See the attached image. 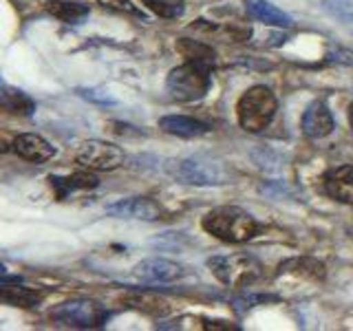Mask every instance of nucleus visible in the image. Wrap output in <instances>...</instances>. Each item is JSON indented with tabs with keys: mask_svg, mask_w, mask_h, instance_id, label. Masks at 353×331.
Wrapping results in <instances>:
<instances>
[{
	"mask_svg": "<svg viewBox=\"0 0 353 331\" xmlns=\"http://www.w3.org/2000/svg\"><path fill=\"white\" fill-rule=\"evenodd\" d=\"M165 170H168L172 179L192 185H221L228 179L223 166L210 157H203V154L172 159L165 163Z\"/></svg>",
	"mask_w": 353,
	"mask_h": 331,
	"instance_id": "nucleus-4",
	"label": "nucleus"
},
{
	"mask_svg": "<svg viewBox=\"0 0 353 331\" xmlns=\"http://www.w3.org/2000/svg\"><path fill=\"white\" fill-rule=\"evenodd\" d=\"M152 14H157L159 18L165 20H176L183 16L185 11V3L183 0H141Z\"/></svg>",
	"mask_w": 353,
	"mask_h": 331,
	"instance_id": "nucleus-22",
	"label": "nucleus"
},
{
	"mask_svg": "<svg viewBox=\"0 0 353 331\" xmlns=\"http://www.w3.org/2000/svg\"><path fill=\"white\" fill-rule=\"evenodd\" d=\"M49 11L62 22H69V25H77L88 16V7L80 3H58V0L49 3Z\"/></svg>",
	"mask_w": 353,
	"mask_h": 331,
	"instance_id": "nucleus-21",
	"label": "nucleus"
},
{
	"mask_svg": "<svg viewBox=\"0 0 353 331\" xmlns=\"http://www.w3.org/2000/svg\"><path fill=\"white\" fill-rule=\"evenodd\" d=\"M99 181L97 177L91 172H75L71 177H51V185L58 190V199H64L73 190H88V188H95Z\"/></svg>",
	"mask_w": 353,
	"mask_h": 331,
	"instance_id": "nucleus-18",
	"label": "nucleus"
},
{
	"mask_svg": "<svg viewBox=\"0 0 353 331\" xmlns=\"http://www.w3.org/2000/svg\"><path fill=\"white\" fill-rule=\"evenodd\" d=\"M106 214L117 219H139V221H157L161 219L163 210L157 201L148 197H130L106 208Z\"/></svg>",
	"mask_w": 353,
	"mask_h": 331,
	"instance_id": "nucleus-8",
	"label": "nucleus"
},
{
	"mask_svg": "<svg viewBox=\"0 0 353 331\" xmlns=\"http://www.w3.org/2000/svg\"><path fill=\"white\" fill-rule=\"evenodd\" d=\"M135 276L143 283H172L185 276V268L168 259H146L135 268Z\"/></svg>",
	"mask_w": 353,
	"mask_h": 331,
	"instance_id": "nucleus-9",
	"label": "nucleus"
},
{
	"mask_svg": "<svg viewBox=\"0 0 353 331\" xmlns=\"http://www.w3.org/2000/svg\"><path fill=\"white\" fill-rule=\"evenodd\" d=\"M325 190L340 203L353 205V166H338L325 177Z\"/></svg>",
	"mask_w": 353,
	"mask_h": 331,
	"instance_id": "nucleus-12",
	"label": "nucleus"
},
{
	"mask_svg": "<svg viewBox=\"0 0 353 331\" xmlns=\"http://www.w3.org/2000/svg\"><path fill=\"white\" fill-rule=\"evenodd\" d=\"M276 108H279V102L268 86H252L236 102L239 126L248 132H261L272 124Z\"/></svg>",
	"mask_w": 353,
	"mask_h": 331,
	"instance_id": "nucleus-2",
	"label": "nucleus"
},
{
	"mask_svg": "<svg viewBox=\"0 0 353 331\" xmlns=\"http://www.w3.org/2000/svg\"><path fill=\"white\" fill-rule=\"evenodd\" d=\"M121 305L137 309V312H143V314H150V316H165L170 312V303L154 292H130L128 296L121 298Z\"/></svg>",
	"mask_w": 353,
	"mask_h": 331,
	"instance_id": "nucleus-15",
	"label": "nucleus"
},
{
	"mask_svg": "<svg viewBox=\"0 0 353 331\" xmlns=\"http://www.w3.org/2000/svg\"><path fill=\"white\" fill-rule=\"evenodd\" d=\"M174 47H176V51H179L188 62L203 64V66H210V69L214 66L216 53L212 51V47H208V44H203V42L190 40V38H181V40H176Z\"/></svg>",
	"mask_w": 353,
	"mask_h": 331,
	"instance_id": "nucleus-16",
	"label": "nucleus"
},
{
	"mask_svg": "<svg viewBox=\"0 0 353 331\" xmlns=\"http://www.w3.org/2000/svg\"><path fill=\"white\" fill-rule=\"evenodd\" d=\"M208 268L225 287H248L261 279V263L250 254H225L208 259Z\"/></svg>",
	"mask_w": 353,
	"mask_h": 331,
	"instance_id": "nucleus-5",
	"label": "nucleus"
},
{
	"mask_svg": "<svg viewBox=\"0 0 353 331\" xmlns=\"http://www.w3.org/2000/svg\"><path fill=\"white\" fill-rule=\"evenodd\" d=\"M99 5L110 9V11H117V14H128V16H137V18H146L143 11L132 3V0H97Z\"/></svg>",
	"mask_w": 353,
	"mask_h": 331,
	"instance_id": "nucleus-24",
	"label": "nucleus"
},
{
	"mask_svg": "<svg viewBox=\"0 0 353 331\" xmlns=\"http://www.w3.org/2000/svg\"><path fill=\"white\" fill-rule=\"evenodd\" d=\"M336 121H334V115H331V110L327 108L325 102H312L307 106L305 115H303V132L307 137L312 139H323L327 135H331V130H334Z\"/></svg>",
	"mask_w": 353,
	"mask_h": 331,
	"instance_id": "nucleus-10",
	"label": "nucleus"
},
{
	"mask_svg": "<svg viewBox=\"0 0 353 331\" xmlns=\"http://www.w3.org/2000/svg\"><path fill=\"white\" fill-rule=\"evenodd\" d=\"M245 9L254 20L265 22L270 27H292L294 22L290 14L272 5L270 0H245Z\"/></svg>",
	"mask_w": 353,
	"mask_h": 331,
	"instance_id": "nucleus-14",
	"label": "nucleus"
},
{
	"mask_svg": "<svg viewBox=\"0 0 353 331\" xmlns=\"http://www.w3.org/2000/svg\"><path fill=\"white\" fill-rule=\"evenodd\" d=\"M0 99H3V106L9 110V113H16V115H31L36 110V104L33 99L18 91V88H11L9 84H3V93H0Z\"/></svg>",
	"mask_w": 353,
	"mask_h": 331,
	"instance_id": "nucleus-20",
	"label": "nucleus"
},
{
	"mask_svg": "<svg viewBox=\"0 0 353 331\" xmlns=\"http://www.w3.org/2000/svg\"><path fill=\"white\" fill-rule=\"evenodd\" d=\"M159 128L168 135H176V137H185V139H192V137H201L210 130L208 124L192 117H185V115H165L159 119Z\"/></svg>",
	"mask_w": 353,
	"mask_h": 331,
	"instance_id": "nucleus-13",
	"label": "nucleus"
},
{
	"mask_svg": "<svg viewBox=\"0 0 353 331\" xmlns=\"http://www.w3.org/2000/svg\"><path fill=\"white\" fill-rule=\"evenodd\" d=\"M349 124H351V128H353V102H351V106H349Z\"/></svg>",
	"mask_w": 353,
	"mask_h": 331,
	"instance_id": "nucleus-26",
	"label": "nucleus"
},
{
	"mask_svg": "<svg viewBox=\"0 0 353 331\" xmlns=\"http://www.w3.org/2000/svg\"><path fill=\"white\" fill-rule=\"evenodd\" d=\"M0 301L5 305H14V307H36L42 301V294L31 290V287H18V285H9L3 281L0 287Z\"/></svg>",
	"mask_w": 353,
	"mask_h": 331,
	"instance_id": "nucleus-17",
	"label": "nucleus"
},
{
	"mask_svg": "<svg viewBox=\"0 0 353 331\" xmlns=\"http://www.w3.org/2000/svg\"><path fill=\"white\" fill-rule=\"evenodd\" d=\"M203 230L225 243H245L256 237L259 223L248 210L236 205H221L210 210L201 221Z\"/></svg>",
	"mask_w": 353,
	"mask_h": 331,
	"instance_id": "nucleus-1",
	"label": "nucleus"
},
{
	"mask_svg": "<svg viewBox=\"0 0 353 331\" xmlns=\"http://www.w3.org/2000/svg\"><path fill=\"white\" fill-rule=\"evenodd\" d=\"M80 93L91 99V102H97V104H115L117 99L110 95L108 91H102V88H80Z\"/></svg>",
	"mask_w": 353,
	"mask_h": 331,
	"instance_id": "nucleus-25",
	"label": "nucleus"
},
{
	"mask_svg": "<svg viewBox=\"0 0 353 331\" xmlns=\"http://www.w3.org/2000/svg\"><path fill=\"white\" fill-rule=\"evenodd\" d=\"M51 318L55 323L66 325V327H99L108 320V312L104 305L97 301H88V298H77V301H69L58 305L51 312Z\"/></svg>",
	"mask_w": 353,
	"mask_h": 331,
	"instance_id": "nucleus-6",
	"label": "nucleus"
},
{
	"mask_svg": "<svg viewBox=\"0 0 353 331\" xmlns=\"http://www.w3.org/2000/svg\"><path fill=\"white\" fill-rule=\"evenodd\" d=\"M14 150L20 154L22 159L33 161V163L49 161L55 154V148L51 146V143L42 135H36V132H25V135H18L14 139Z\"/></svg>",
	"mask_w": 353,
	"mask_h": 331,
	"instance_id": "nucleus-11",
	"label": "nucleus"
},
{
	"mask_svg": "<svg viewBox=\"0 0 353 331\" xmlns=\"http://www.w3.org/2000/svg\"><path fill=\"white\" fill-rule=\"evenodd\" d=\"M281 274H296V276H307V279H325V265L316 261V259H290V261H285L281 263Z\"/></svg>",
	"mask_w": 353,
	"mask_h": 331,
	"instance_id": "nucleus-19",
	"label": "nucleus"
},
{
	"mask_svg": "<svg viewBox=\"0 0 353 331\" xmlns=\"http://www.w3.org/2000/svg\"><path fill=\"white\" fill-rule=\"evenodd\" d=\"M124 150L102 139H88L75 152V161L86 170H115L124 163Z\"/></svg>",
	"mask_w": 353,
	"mask_h": 331,
	"instance_id": "nucleus-7",
	"label": "nucleus"
},
{
	"mask_svg": "<svg viewBox=\"0 0 353 331\" xmlns=\"http://www.w3.org/2000/svg\"><path fill=\"white\" fill-rule=\"evenodd\" d=\"M323 9L338 22H353V0H323Z\"/></svg>",
	"mask_w": 353,
	"mask_h": 331,
	"instance_id": "nucleus-23",
	"label": "nucleus"
},
{
	"mask_svg": "<svg viewBox=\"0 0 353 331\" xmlns=\"http://www.w3.org/2000/svg\"><path fill=\"white\" fill-rule=\"evenodd\" d=\"M210 66L185 62L170 71L165 80V91L174 102H196L210 91Z\"/></svg>",
	"mask_w": 353,
	"mask_h": 331,
	"instance_id": "nucleus-3",
	"label": "nucleus"
}]
</instances>
